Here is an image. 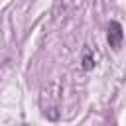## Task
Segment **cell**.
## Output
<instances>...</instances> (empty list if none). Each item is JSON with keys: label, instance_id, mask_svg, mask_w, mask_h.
<instances>
[{"label": "cell", "instance_id": "cell-1", "mask_svg": "<svg viewBox=\"0 0 126 126\" xmlns=\"http://www.w3.org/2000/svg\"><path fill=\"white\" fill-rule=\"evenodd\" d=\"M106 39H108V45L112 49H120L122 39H124V32H122V26L118 22H110L108 24V35H106Z\"/></svg>", "mask_w": 126, "mask_h": 126}, {"label": "cell", "instance_id": "cell-2", "mask_svg": "<svg viewBox=\"0 0 126 126\" xmlns=\"http://www.w3.org/2000/svg\"><path fill=\"white\" fill-rule=\"evenodd\" d=\"M93 67H94V61H93V57H91V51L87 49V51H85V57H83V69H85V71H91Z\"/></svg>", "mask_w": 126, "mask_h": 126}]
</instances>
